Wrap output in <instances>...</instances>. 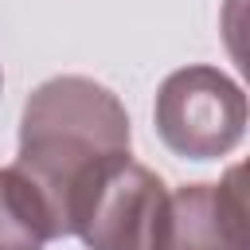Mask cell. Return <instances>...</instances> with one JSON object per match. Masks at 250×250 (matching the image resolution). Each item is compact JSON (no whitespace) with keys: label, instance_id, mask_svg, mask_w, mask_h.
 <instances>
[{"label":"cell","instance_id":"4","mask_svg":"<svg viewBox=\"0 0 250 250\" xmlns=\"http://www.w3.org/2000/svg\"><path fill=\"white\" fill-rule=\"evenodd\" d=\"M152 250H250L242 168L219 184H184L168 195Z\"/></svg>","mask_w":250,"mask_h":250},{"label":"cell","instance_id":"3","mask_svg":"<svg viewBox=\"0 0 250 250\" xmlns=\"http://www.w3.org/2000/svg\"><path fill=\"white\" fill-rule=\"evenodd\" d=\"M156 133L184 160H219L246 137V94L219 66H180L156 90Z\"/></svg>","mask_w":250,"mask_h":250},{"label":"cell","instance_id":"6","mask_svg":"<svg viewBox=\"0 0 250 250\" xmlns=\"http://www.w3.org/2000/svg\"><path fill=\"white\" fill-rule=\"evenodd\" d=\"M0 86H4V74H0Z\"/></svg>","mask_w":250,"mask_h":250},{"label":"cell","instance_id":"5","mask_svg":"<svg viewBox=\"0 0 250 250\" xmlns=\"http://www.w3.org/2000/svg\"><path fill=\"white\" fill-rule=\"evenodd\" d=\"M51 238L55 227L31 180L16 164L0 168V250H43Z\"/></svg>","mask_w":250,"mask_h":250},{"label":"cell","instance_id":"1","mask_svg":"<svg viewBox=\"0 0 250 250\" xmlns=\"http://www.w3.org/2000/svg\"><path fill=\"white\" fill-rule=\"evenodd\" d=\"M129 141L133 133L121 98L86 74H59L27 94L16 168L39 191L55 238L66 234V203L74 188L105 160L125 156Z\"/></svg>","mask_w":250,"mask_h":250},{"label":"cell","instance_id":"2","mask_svg":"<svg viewBox=\"0 0 250 250\" xmlns=\"http://www.w3.org/2000/svg\"><path fill=\"white\" fill-rule=\"evenodd\" d=\"M164 203V180L125 152L74 188L66 203V234H78L86 250H152Z\"/></svg>","mask_w":250,"mask_h":250}]
</instances>
